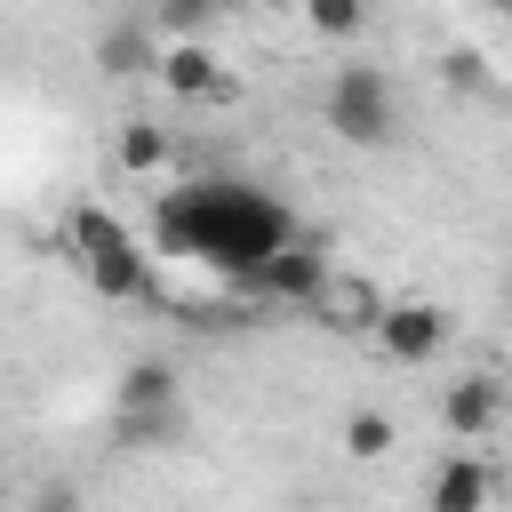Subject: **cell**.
<instances>
[{
  "label": "cell",
  "instance_id": "6da1fadb",
  "mask_svg": "<svg viewBox=\"0 0 512 512\" xmlns=\"http://www.w3.org/2000/svg\"><path fill=\"white\" fill-rule=\"evenodd\" d=\"M152 240L168 256H192L208 272H224L232 288H256V272L296 240V216L280 192L240 184V176H192L176 192L152 200Z\"/></svg>",
  "mask_w": 512,
  "mask_h": 512
},
{
  "label": "cell",
  "instance_id": "7a4b0ae2",
  "mask_svg": "<svg viewBox=\"0 0 512 512\" xmlns=\"http://www.w3.org/2000/svg\"><path fill=\"white\" fill-rule=\"evenodd\" d=\"M72 256H80V272H88V288L104 296V304H136L144 288H152V256L128 240V224L120 216H104V208H72Z\"/></svg>",
  "mask_w": 512,
  "mask_h": 512
},
{
  "label": "cell",
  "instance_id": "3957f363",
  "mask_svg": "<svg viewBox=\"0 0 512 512\" xmlns=\"http://www.w3.org/2000/svg\"><path fill=\"white\" fill-rule=\"evenodd\" d=\"M320 112H328L336 144H352V152H376V144L400 136V96H392V80H384L376 64H336Z\"/></svg>",
  "mask_w": 512,
  "mask_h": 512
},
{
  "label": "cell",
  "instance_id": "277c9868",
  "mask_svg": "<svg viewBox=\"0 0 512 512\" xmlns=\"http://www.w3.org/2000/svg\"><path fill=\"white\" fill-rule=\"evenodd\" d=\"M448 328H456V320H448L440 304L400 296V304H384V312H376V328H368V336H376V352H384L392 368H424V360H440V352H448Z\"/></svg>",
  "mask_w": 512,
  "mask_h": 512
},
{
  "label": "cell",
  "instance_id": "5b68a950",
  "mask_svg": "<svg viewBox=\"0 0 512 512\" xmlns=\"http://www.w3.org/2000/svg\"><path fill=\"white\" fill-rule=\"evenodd\" d=\"M152 72H160V88H168V96H184V104H216V96H232L224 56H216L208 40H168Z\"/></svg>",
  "mask_w": 512,
  "mask_h": 512
},
{
  "label": "cell",
  "instance_id": "8992f818",
  "mask_svg": "<svg viewBox=\"0 0 512 512\" xmlns=\"http://www.w3.org/2000/svg\"><path fill=\"white\" fill-rule=\"evenodd\" d=\"M496 424H504V384H496V376L472 368V376H456V384L440 392V432H448V440H488Z\"/></svg>",
  "mask_w": 512,
  "mask_h": 512
},
{
  "label": "cell",
  "instance_id": "52a82bcc",
  "mask_svg": "<svg viewBox=\"0 0 512 512\" xmlns=\"http://www.w3.org/2000/svg\"><path fill=\"white\" fill-rule=\"evenodd\" d=\"M336 272H328V256L312 248V240H288L264 272H256V296H272V304H320V288H328Z\"/></svg>",
  "mask_w": 512,
  "mask_h": 512
},
{
  "label": "cell",
  "instance_id": "ba28073f",
  "mask_svg": "<svg viewBox=\"0 0 512 512\" xmlns=\"http://www.w3.org/2000/svg\"><path fill=\"white\" fill-rule=\"evenodd\" d=\"M488 496H496V480H488V464L464 456V448H448V456L432 464V480H424V512H488Z\"/></svg>",
  "mask_w": 512,
  "mask_h": 512
},
{
  "label": "cell",
  "instance_id": "9c48e42d",
  "mask_svg": "<svg viewBox=\"0 0 512 512\" xmlns=\"http://www.w3.org/2000/svg\"><path fill=\"white\" fill-rule=\"evenodd\" d=\"M112 160H120L128 176H160V168H168V128H160V120H120Z\"/></svg>",
  "mask_w": 512,
  "mask_h": 512
},
{
  "label": "cell",
  "instance_id": "30bf717a",
  "mask_svg": "<svg viewBox=\"0 0 512 512\" xmlns=\"http://www.w3.org/2000/svg\"><path fill=\"white\" fill-rule=\"evenodd\" d=\"M184 392H176V368L168 360H128L120 368V416L128 408H176Z\"/></svg>",
  "mask_w": 512,
  "mask_h": 512
},
{
  "label": "cell",
  "instance_id": "8fae6325",
  "mask_svg": "<svg viewBox=\"0 0 512 512\" xmlns=\"http://www.w3.org/2000/svg\"><path fill=\"white\" fill-rule=\"evenodd\" d=\"M160 56H152V40H144V24H112L104 40H96V72L104 80H128V72H152Z\"/></svg>",
  "mask_w": 512,
  "mask_h": 512
},
{
  "label": "cell",
  "instance_id": "7c38bea8",
  "mask_svg": "<svg viewBox=\"0 0 512 512\" xmlns=\"http://www.w3.org/2000/svg\"><path fill=\"white\" fill-rule=\"evenodd\" d=\"M312 312H320L328 328H344V336H352V328H376V312H384V304H376V296H368L360 280H328Z\"/></svg>",
  "mask_w": 512,
  "mask_h": 512
},
{
  "label": "cell",
  "instance_id": "4fadbf2b",
  "mask_svg": "<svg viewBox=\"0 0 512 512\" xmlns=\"http://www.w3.org/2000/svg\"><path fill=\"white\" fill-rule=\"evenodd\" d=\"M168 440H184V400L176 408H128L120 416V448H168Z\"/></svg>",
  "mask_w": 512,
  "mask_h": 512
},
{
  "label": "cell",
  "instance_id": "5bb4252c",
  "mask_svg": "<svg viewBox=\"0 0 512 512\" xmlns=\"http://www.w3.org/2000/svg\"><path fill=\"white\" fill-rule=\"evenodd\" d=\"M392 440H400V432H392V416H384V408H352V416H344V456L376 464Z\"/></svg>",
  "mask_w": 512,
  "mask_h": 512
},
{
  "label": "cell",
  "instance_id": "9a60e30c",
  "mask_svg": "<svg viewBox=\"0 0 512 512\" xmlns=\"http://www.w3.org/2000/svg\"><path fill=\"white\" fill-rule=\"evenodd\" d=\"M216 16H224V0H160V8H152V24H160L168 40H208Z\"/></svg>",
  "mask_w": 512,
  "mask_h": 512
},
{
  "label": "cell",
  "instance_id": "2e32d148",
  "mask_svg": "<svg viewBox=\"0 0 512 512\" xmlns=\"http://www.w3.org/2000/svg\"><path fill=\"white\" fill-rule=\"evenodd\" d=\"M304 24H312L320 40H360V24H368V0H304Z\"/></svg>",
  "mask_w": 512,
  "mask_h": 512
},
{
  "label": "cell",
  "instance_id": "e0dca14e",
  "mask_svg": "<svg viewBox=\"0 0 512 512\" xmlns=\"http://www.w3.org/2000/svg\"><path fill=\"white\" fill-rule=\"evenodd\" d=\"M440 80L464 88V96H480V88H488V56H480V48H448V56H440Z\"/></svg>",
  "mask_w": 512,
  "mask_h": 512
},
{
  "label": "cell",
  "instance_id": "ac0fdd59",
  "mask_svg": "<svg viewBox=\"0 0 512 512\" xmlns=\"http://www.w3.org/2000/svg\"><path fill=\"white\" fill-rule=\"evenodd\" d=\"M32 512H80V488H72V480H48V488L32 496Z\"/></svg>",
  "mask_w": 512,
  "mask_h": 512
},
{
  "label": "cell",
  "instance_id": "d6986e66",
  "mask_svg": "<svg viewBox=\"0 0 512 512\" xmlns=\"http://www.w3.org/2000/svg\"><path fill=\"white\" fill-rule=\"evenodd\" d=\"M504 304H512V264H504Z\"/></svg>",
  "mask_w": 512,
  "mask_h": 512
},
{
  "label": "cell",
  "instance_id": "ffe728a7",
  "mask_svg": "<svg viewBox=\"0 0 512 512\" xmlns=\"http://www.w3.org/2000/svg\"><path fill=\"white\" fill-rule=\"evenodd\" d=\"M504 8H512V0H504Z\"/></svg>",
  "mask_w": 512,
  "mask_h": 512
}]
</instances>
